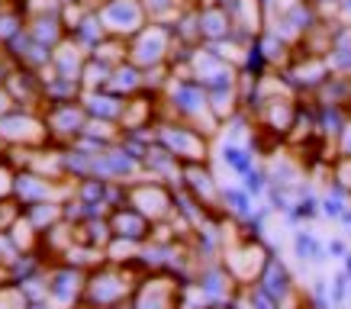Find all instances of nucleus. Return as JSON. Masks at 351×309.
<instances>
[]
</instances>
